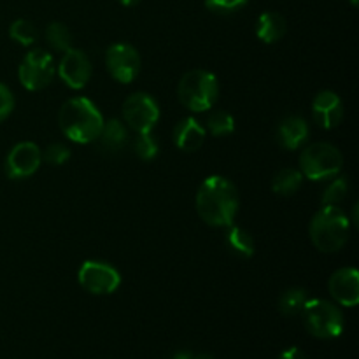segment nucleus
I'll use <instances>...</instances> for the list:
<instances>
[{
    "label": "nucleus",
    "instance_id": "nucleus-23",
    "mask_svg": "<svg viewBox=\"0 0 359 359\" xmlns=\"http://www.w3.org/2000/svg\"><path fill=\"white\" fill-rule=\"evenodd\" d=\"M207 130L214 137H224L235 132V118L228 111L216 109L207 118Z\"/></svg>",
    "mask_w": 359,
    "mask_h": 359
},
{
    "label": "nucleus",
    "instance_id": "nucleus-24",
    "mask_svg": "<svg viewBox=\"0 0 359 359\" xmlns=\"http://www.w3.org/2000/svg\"><path fill=\"white\" fill-rule=\"evenodd\" d=\"M347 193H349V181L347 177H333V181L326 186L325 193H323L321 203L323 205H339L346 200Z\"/></svg>",
    "mask_w": 359,
    "mask_h": 359
},
{
    "label": "nucleus",
    "instance_id": "nucleus-4",
    "mask_svg": "<svg viewBox=\"0 0 359 359\" xmlns=\"http://www.w3.org/2000/svg\"><path fill=\"white\" fill-rule=\"evenodd\" d=\"M219 95V84L216 76L207 70H189L181 77L177 86V97L186 109L193 112H203L214 107Z\"/></svg>",
    "mask_w": 359,
    "mask_h": 359
},
{
    "label": "nucleus",
    "instance_id": "nucleus-27",
    "mask_svg": "<svg viewBox=\"0 0 359 359\" xmlns=\"http://www.w3.org/2000/svg\"><path fill=\"white\" fill-rule=\"evenodd\" d=\"M70 160V149L65 144H51V146L46 147V151H42V161H46L48 165H55L60 167L65 161Z\"/></svg>",
    "mask_w": 359,
    "mask_h": 359
},
{
    "label": "nucleus",
    "instance_id": "nucleus-3",
    "mask_svg": "<svg viewBox=\"0 0 359 359\" xmlns=\"http://www.w3.org/2000/svg\"><path fill=\"white\" fill-rule=\"evenodd\" d=\"M351 219L339 205H323L309 224L311 241L319 251L337 252L346 245Z\"/></svg>",
    "mask_w": 359,
    "mask_h": 359
},
{
    "label": "nucleus",
    "instance_id": "nucleus-26",
    "mask_svg": "<svg viewBox=\"0 0 359 359\" xmlns=\"http://www.w3.org/2000/svg\"><path fill=\"white\" fill-rule=\"evenodd\" d=\"M133 151L140 160H153L158 154V140L153 135V132L137 133L135 140H133Z\"/></svg>",
    "mask_w": 359,
    "mask_h": 359
},
{
    "label": "nucleus",
    "instance_id": "nucleus-25",
    "mask_svg": "<svg viewBox=\"0 0 359 359\" xmlns=\"http://www.w3.org/2000/svg\"><path fill=\"white\" fill-rule=\"evenodd\" d=\"M9 35L14 42L21 46H32L37 41V28L28 20H16L9 27Z\"/></svg>",
    "mask_w": 359,
    "mask_h": 359
},
{
    "label": "nucleus",
    "instance_id": "nucleus-30",
    "mask_svg": "<svg viewBox=\"0 0 359 359\" xmlns=\"http://www.w3.org/2000/svg\"><path fill=\"white\" fill-rule=\"evenodd\" d=\"M279 359H307V356H305L304 351L298 349V347H290V349L280 353Z\"/></svg>",
    "mask_w": 359,
    "mask_h": 359
},
{
    "label": "nucleus",
    "instance_id": "nucleus-29",
    "mask_svg": "<svg viewBox=\"0 0 359 359\" xmlns=\"http://www.w3.org/2000/svg\"><path fill=\"white\" fill-rule=\"evenodd\" d=\"M13 109H14L13 91H11L6 84L0 83V123H2L4 119L9 118Z\"/></svg>",
    "mask_w": 359,
    "mask_h": 359
},
{
    "label": "nucleus",
    "instance_id": "nucleus-1",
    "mask_svg": "<svg viewBox=\"0 0 359 359\" xmlns=\"http://www.w3.org/2000/svg\"><path fill=\"white\" fill-rule=\"evenodd\" d=\"M238 191L231 181L221 175H210L200 184L196 193V210L207 224L214 228H228L237 217Z\"/></svg>",
    "mask_w": 359,
    "mask_h": 359
},
{
    "label": "nucleus",
    "instance_id": "nucleus-16",
    "mask_svg": "<svg viewBox=\"0 0 359 359\" xmlns=\"http://www.w3.org/2000/svg\"><path fill=\"white\" fill-rule=\"evenodd\" d=\"M309 139V125L300 116H287L277 126V142L284 149H298Z\"/></svg>",
    "mask_w": 359,
    "mask_h": 359
},
{
    "label": "nucleus",
    "instance_id": "nucleus-9",
    "mask_svg": "<svg viewBox=\"0 0 359 359\" xmlns=\"http://www.w3.org/2000/svg\"><path fill=\"white\" fill-rule=\"evenodd\" d=\"M79 284L91 294H111L121 284V276L104 262H84L77 272Z\"/></svg>",
    "mask_w": 359,
    "mask_h": 359
},
{
    "label": "nucleus",
    "instance_id": "nucleus-12",
    "mask_svg": "<svg viewBox=\"0 0 359 359\" xmlns=\"http://www.w3.org/2000/svg\"><path fill=\"white\" fill-rule=\"evenodd\" d=\"M58 76L72 90H81L86 86L91 77V63L86 53L74 48L67 49L60 60Z\"/></svg>",
    "mask_w": 359,
    "mask_h": 359
},
{
    "label": "nucleus",
    "instance_id": "nucleus-28",
    "mask_svg": "<svg viewBox=\"0 0 359 359\" xmlns=\"http://www.w3.org/2000/svg\"><path fill=\"white\" fill-rule=\"evenodd\" d=\"M248 2L249 0H205V6L212 13L226 16V14L238 13L242 7L248 6Z\"/></svg>",
    "mask_w": 359,
    "mask_h": 359
},
{
    "label": "nucleus",
    "instance_id": "nucleus-14",
    "mask_svg": "<svg viewBox=\"0 0 359 359\" xmlns=\"http://www.w3.org/2000/svg\"><path fill=\"white\" fill-rule=\"evenodd\" d=\"M312 116L321 128L332 130L340 125L344 118V104L332 90L319 91L312 100Z\"/></svg>",
    "mask_w": 359,
    "mask_h": 359
},
{
    "label": "nucleus",
    "instance_id": "nucleus-34",
    "mask_svg": "<svg viewBox=\"0 0 359 359\" xmlns=\"http://www.w3.org/2000/svg\"><path fill=\"white\" fill-rule=\"evenodd\" d=\"M349 2H351V6H354V7H356V6H358V2H359V0H349Z\"/></svg>",
    "mask_w": 359,
    "mask_h": 359
},
{
    "label": "nucleus",
    "instance_id": "nucleus-17",
    "mask_svg": "<svg viewBox=\"0 0 359 359\" xmlns=\"http://www.w3.org/2000/svg\"><path fill=\"white\" fill-rule=\"evenodd\" d=\"M97 140L102 151L114 154L121 151L126 146V142H128V130H126V126L119 119L112 118L109 121H104Z\"/></svg>",
    "mask_w": 359,
    "mask_h": 359
},
{
    "label": "nucleus",
    "instance_id": "nucleus-8",
    "mask_svg": "<svg viewBox=\"0 0 359 359\" xmlns=\"http://www.w3.org/2000/svg\"><path fill=\"white\" fill-rule=\"evenodd\" d=\"M160 119V107L151 95L133 93L123 104V121L137 133L153 132Z\"/></svg>",
    "mask_w": 359,
    "mask_h": 359
},
{
    "label": "nucleus",
    "instance_id": "nucleus-18",
    "mask_svg": "<svg viewBox=\"0 0 359 359\" xmlns=\"http://www.w3.org/2000/svg\"><path fill=\"white\" fill-rule=\"evenodd\" d=\"M286 28V20L279 13L269 11V13H263L258 18L256 37L262 42H265V44H273V42H279L284 37Z\"/></svg>",
    "mask_w": 359,
    "mask_h": 359
},
{
    "label": "nucleus",
    "instance_id": "nucleus-5",
    "mask_svg": "<svg viewBox=\"0 0 359 359\" xmlns=\"http://www.w3.org/2000/svg\"><path fill=\"white\" fill-rule=\"evenodd\" d=\"M344 156L333 144L316 142L305 147L300 154V172L311 181H326L340 174Z\"/></svg>",
    "mask_w": 359,
    "mask_h": 359
},
{
    "label": "nucleus",
    "instance_id": "nucleus-22",
    "mask_svg": "<svg viewBox=\"0 0 359 359\" xmlns=\"http://www.w3.org/2000/svg\"><path fill=\"white\" fill-rule=\"evenodd\" d=\"M46 41L56 51L65 53L67 49L72 48V34H70L69 27L60 21H53L46 28Z\"/></svg>",
    "mask_w": 359,
    "mask_h": 359
},
{
    "label": "nucleus",
    "instance_id": "nucleus-6",
    "mask_svg": "<svg viewBox=\"0 0 359 359\" xmlns=\"http://www.w3.org/2000/svg\"><path fill=\"white\" fill-rule=\"evenodd\" d=\"M304 325L316 339L330 340L344 332V314L335 304L323 298H309L304 311Z\"/></svg>",
    "mask_w": 359,
    "mask_h": 359
},
{
    "label": "nucleus",
    "instance_id": "nucleus-10",
    "mask_svg": "<svg viewBox=\"0 0 359 359\" xmlns=\"http://www.w3.org/2000/svg\"><path fill=\"white\" fill-rule=\"evenodd\" d=\"M105 65L112 79L123 84L132 83L140 72L139 51L126 42L112 44L105 53Z\"/></svg>",
    "mask_w": 359,
    "mask_h": 359
},
{
    "label": "nucleus",
    "instance_id": "nucleus-7",
    "mask_svg": "<svg viewBox=\"0 0 359 359\" xmlns=\"http://www.w3.org/2000/svg\"><path fill=\"white\" fill-rule=\"evenodd\" d=\"M55 76V60L44 49H32L18 69L21 86L28 91L44 90Z\"/></svg>",
    "mask_w": 359,
    "mask_h": 359
},
{
    "label": "nucleus",
    "instance_id": "nucleus-32",
    "mask_svg": "<svg viewBox=\"0 0 359 359\" xmlns=\"http://www.w3.org/2000/svg\"><path fill=\"white\" fill-rule=\"evenodd\" d=\"M119 2H121L123 6H126V7H132V6H137L140 0H119Z\"/></svg>",
    "mask_w": 359,
    "mask_h": 359
},
{
    "label": "nucleus",
    "instance_id": "nucleus-19",
    "mask_svg": "<svg viewBox=\"0 0 359 359\" xmlns=\"http://www.w3.org/2000/svg\"><path fill=\"white\" fill-rule=\"evenodd\" d=\"M224 241H226V248L238 258H251L255 255V238L244 228L233 226V224L228 226Z\"/></svg>",
    "mask_w": 359,
    "mask_h": 359
},
{
    "label": "nucleus",
    "instance_id": "nucleus-31",
    "mask_svg": "<svg viewBox=\"0 0 359 359\" xmlns=\"http://www.w3.org/2000/svg\"><path fill=\"white\" fill-rule=\"evenodd\" d=\"M170 359H193V354L189 351H177Z\"/></svg>",
    "mask_w": 359,
    "mask_h": 359
},
{
    "label": "nucleus",
    "instance_id": "nucleus-2",
    "mask_svg": "<svg viewBox=\"0 0 359 359\" xmlns=\"http://www.w3.org/2000/svg\"><path fill=\"white\" fill-rule=\"evenodd\" d=\"M62 132L76 144L95 142L104 125V116L97 105L84 97H76L62 105L58 114Z\"/></svg>",
    "mask_w": 359,
    "mask_h": 359
},
{
    "label": "nucleus",
    "instance_id": "nucleus-21",
    "mask_svg": "<svg viewBox=\"0 0 359 359\" xmlns=\"http://www.w3.org/2000/svg\"><path fill=\"white\" fill-rule=\"evenodd\" d=\"M309 302V294L304 287H291V290L284 291L279 298V311L287 318L302 314L305 304Z\"/></svg>",
    "mask_w": 359,
    "mask_h": 359
},
{
    "label": "nucleus",
    "instance_id": "nucleus-33",
    "mask_svg": "<svg viewBox=\"0 0 359 359\" xmlns=\"http://www.w3.org/2000/svg\"><path fill=\"white\" fill-rule=\"evenodd\" d=\"M193 359H216L214 356H210V354H198V356H193Z\"/></svg>",
    "mask_w": 359,
    "mask_h": 359
},
{
    "label": "nucleus",
    "instance_id": "nucleus-20",
    "mask_svg": "<svg viewBox=\"0 0 359 359\" xmlns=\"http://www.w3.org/2000/svg\"><path fill=\"white\" fill-rule=\"evenodd\" d=\"M302 182H304V175H302L300 170H297V168H283L273 177L272 189L273 193L280 196H291L302 188Z\"/></svg>",
    "mask_w": 359,
    "mask_h": 359
},
{
    "label": "nucleus",
    "instance_id": "nucleus-15",
    "mask_svg": "<svg viewBox=\"0 0 359 359\" xmlns=\"http://www.w3.org/2000/svg\"><path fill=\"white\" fill-rule=\"evenodd\" d=\"M174 144L181 151L193 153L198 151L205 142V128L200 125L198 119L184 118L174 126Z\"/></svg>",
    "mask_w": 359,
    "mask_h": 359
},
{
    "label": "nucleus",
    "instance_id": "nucleus-13",
    "mask_svg": "<svg viewBox=\"0 0 359 359\" xmlns=\"http://www.w3.org/2000/svg\"><path fill=\"white\" fill-rule=\"evenodd\" d=\"M330 294L342 307H356L359 302V273L353 266L340 269L330 277Z\"/></svg>",
    "mask_w": 359,
    "mask_h": 359
},
{
    "label": "nucleus",
    "instance_id": "nucleus-11",
    "mask_svg": "<svg viewBox=\"0 0 359 359\" xmlns=\"http://www.w3.org/2000/svg\"><path fill=\"white\" fill-rule=\"evenodd\" d=\"M42 163V151L35 142H20L9 151L6 158V174L9 179L20 181L34 175Z\"/></svg>",
    "mask_w": 359,
    "mask_h": 359
}]
</instances>
